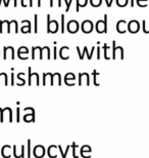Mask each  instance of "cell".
<instances>
[{
	"label": "cell",
	"instance_id": "d6986e66",
	"mask_svg": "<svg viewBox=\"0 0 149 158\" xmlns=\"http://www.w3.org/2000/svg\"><path fill=\"white\" fill-rule=\"evenodd\" d=\"M58 149V147L56 145H50L48 147V150H47V154L50 158H56L57 157V153H56V150Z\"/></svg>",
	"mask_w": 149,
	"mask_h": 158
},
{
	"label": "cell",
	"instance_id": "681fc988",
	"mask_svg": "<svg viewBox=\"0 0 149 158\" xmlns=\"http://www.w3.org/2000/svg\"><path fill=\"white\" fill-rule=\"evenodd\" d=\"M9 1H10V0H6V4L4 5L5 7H8V6H9Z\"/></svg>",
	"mask_w": 149,
	"mask_h": 158
},
{
	"label": "cell",
	"instance_id": "60d3db41",
	"mask_svg": "<svg viewBox=\"0 0 149 158\" xmlns=\"http://www.w3.org/2000/svg\"><path fill=\"white\" fill-rule=\"evenodd\" d=\"M20 112H21V109L18 108H17V112H15V114H17V122H20L21 120H20Z\"/></svg>",
	"mask_w": 149,
	"mask_h": 158
},
{
	"label": "cell",
	"instance_id": "bcb514c9",
	"mask_svg": "<svg viewBox=\"0 0 149 158\" xmlns=\"http://www.w3.org/2000/svg\"><path fill=\"white\" fill-rule=\"evenodd\" d=\"M97 59H100V47L97 46Z\"/></svg>",
	"mask_w": 149,
	"mask_h": 158
},
{
	"label": "cell",
	"instance_id": "52a82bcc",
	"mask_svg": "<svg viewBox=\"0 0 149 158\" xmlns=\"http://www.w3.org/2000/svg\"><path fill=\"white\" fill-rule=\"evenodd\" d=\"M94 50H95V46L92 47V48H91V52H90V53H89V52H88L87 46H85V47H84L83 52H81L80 47L77 46V52H78V53H79V59H80V60H83V59H84V56H85V55H87V58H88V60H92V58H93Z\"/></svg>",
	"mask_w": 149,
	"mask_h": 158
},
{
	"label": "cell",
	"instance_id": "603a6c76",
	"mask_svg": "<svg viewBox=\"0 0 149 158\" xmlns=\"http://www.w3.org/2000/svg\"><path fill=\"white\" fill-rule=\"evenodd\" d=\"M17 79L18 80V82L17 83V85H18V86H22V85L26 84V79H25V73H24V72L18 73L17 75Z\"/></svg>",
	"mask_w": 149,
	"mask_h": 158
},
{
	"label": "cell",
	"instance_id": "2e32d148",
	"mask_svg": "<svg viewBox=\"0 0 149 158\" xmlns=\"http://www.w3.org/2000/svg\"><path fill=\"white\" fill-rule=\"evenodd\" d=\"M45 58L47 60L51 59V52H50L49 46H44V47H42V49H41L40 60H43V59H45Z\"/></svg>",
	"mask_w": 149,
	"mask_h": 158
},
{
	"label": "cell",
	"instance_id": "6da1fadb",
	"mask_svg": "<svg viewBox=\"0 0 149 158\" xmlns=\"http://www.w3.org/2000/svg\"><path fill=\"white\" fill-rule=\"evenodd\" d=\"M59 30V24L56 20L50 19V14L47 15V33L48 34H55Z\"/></svg>",
	"mask_w": 149,
	"mask_h": 158
},
{
	"label": "cell",
	"instance_id": "ab89813d",
	"mask_svg": "<svg viewBox=\"0 0 149 158\" xmlns=\"http://www.w3.org/2000/svg\"><path fill=\"white\" fill-rule=\"evenodd\" d=\"M10 79H11L10 85H11V86H14V85H15V81H14V72H12L11 75H10Z\"/></svg>",
	"mask_w": 149,
	"mask_h": 158
},
{
	"label": "cell",
	"instance_id": "d4e9b609",
	"mask_svg": "<svg viewBox=\"0 0 149 158\" xmlns=\"http://www.w3.org/2000/svg\"><path fill=\"white\" fill-rule=\"evenodd\" d=\"M12 149H14V158H24L25 157V146H24V145L22 146V153L21 154H18V152H17V146H15V145L12 146Z\"/></svg>",
	"mask_w": 149,
	"mask_h": 158
},
{
	"label": "cell",
	"instance_id": "d590c367",
	"mask_svg": "<svg viewBox=\"0 0 149 158\" xmlns=\"http://www.w3.org/2000/svg\"><path fill=\"white\" fill-rule=\"evenodd\" d=\"M28 154H27V157L28 158H31V155H32V151H31V146H32V142L31 140H28Z\"/></svg>",
	"mask_w": 149,
	"mask_h": 158
},
{
	"label": "cell",
	"instance_id": "836d02e7",
	"mask_svg": "<svg viewBox=\"0 0 149 158\" xmlns=\"http://www.w3.org/2000/svg\"><path fill=\"white\" fill-rule=\"evenodd\" d=\"M116 4H118L120 7H125V6L128 4V0H116Z\"/></svg>",
	"mask_w": 149,
	"mask_h": 158
},
{
	"label": "cell",
	"instance_id": "4dcf8cb0",
	"mask_svg": "<svg viewBox=\"0 0 149 158\" xmlns=\"http://www.w3.org/2000/svg\"><path fill=\"white\" fill-rule=\"evenodd\" d=\"M98 75H99V73H98L96 70H94L93 73H92V76H93V80H94V85H96V86L99 85V83L97 82V76H98Z\"/></svg>",
	"mask_w": 149,
	"mask_h": 158
},
{
	"label": "cell",
	"instance_id": "8992f818",
	"mask_svg": "<svg viewBox=\"0 0 149 158\" xmlns=\"http://www.w3.org/2000/svg\"><path fill=\"white\" fill-rule=\"evenodd\" d=\"M24 112H29L24 115V120L26 122H35V109L32 107H26Z\"/></svg>",
	"mask_w": 149,
	"mask_h": 158
},
{
	"label": "cell",
	"instance_id": "ac0fdd59",
	"mask_svg": "<svg viewBox=\"0 0 149 158\" xmlns=\"http://www.w3.org/2000/svg\"><path fill=\"white\" fill-rule=\"evenodd\" d=\"M12 32H14L15 34L18 33V22L15 20H12L9 22V27H8V31L7 33L10 34Z\"/></svg>",
	"mask_w": 149,
	"mask_h": 158
},
{
	"label": "cell",
	"instance_id": "f1b7e54d",
	"mask_svg": "<svg viewBox=\"0 0 149 158\" xmlns=\"http://www.w3.org/2000/svg\"><path fill=\"white\" fill-rule=\"evenodd\" d=\"M89 2L93 7H99L101 3H102V0H89Z\"/></svg>",
	"mask_w": 149,
	"mask_h": 158
},
{
	"label": "cell",
	"instance_id": "484cf974",
	"mask_svg": "<svg viewBox=\"0 0 149 158\" xmlns=\"http://www.w3.org/2000/svg\"><path fill=\"white\" fill-rule=\"evenodd\" d=\"M5 85V86H7L8 85V77L6 73H0V85Z\"/></svg>",
	"mask_w": 149,
	"mask_h": 158
},
{
	"label": "cell",
	"instance_id": "cb8c5ba5",
	"mask_svg": "<svg viewBox=\"0 0 149 158\" xmlns=\"http://www.w3.org/2000/svg\"><path fill=\"white\" fill-rule=\"evenodd\" d=\"M88 2H89V0H77V5H76V11L79 12V11H80V8L81 7H85V6H87Z\"/></svg>",
	"mask_w": 149,
	"mask_h": 158
},
{
	"label": "cell",
	"instance_id": "ba28073f",
	"mask_svg": "<svg viewBox=\"0 0 149 158\" xmlns=\"http://www.w3.org/2000/svg\"><path fill=\"white\" fill-rule=\"evenodd\" d=\"M8 58L11 60L15 59L14 48L12 46H4V49H3V60H7Z\"/></svg>",
	"mask_w": 149,
	"mask_h": 158
},
{
	"label": "cell",
	"instance_id": "7402d4cb",
	"mask_svg": "<svg viewBox=\"0 0 149 158\" xmlns=\"http://www.w3.org/2000/svg\"><path fill=\"white\" fill-rule=\"evenodd\" d=\"M41 49H42V47H40V46H34L33 48H32V59L35 60V59L37 58V56H39V59H40Z\"/></svg>",
	"mask_w": 149,
	"mask_h": 158
},
{
	"label": "cell",
	"instance_id": "1f68e13d",
	"mask_svg": "<svg viewBox=\"0 0 149 158\" xmlns=\"http://www.w3.org/2000/svg\"><path fill=\"white\" fill-rule=\"evenodd\" d=\"M72 148H73V157H74V158H78L79 156L77 155V152H76V150H77V148H78V145L76 144L75 142L72 144Z\"/></svg>",
	"mask_w": 149,
	"mask_h": 158
},
{
	"label": "cell",
	"instance_id": "e0dca14e",
	"mask_svg": "<svg viewBox=\"0 0 149 158\" xmlns=\"http://www.w3.org/2000/svg\"><path fill=\"white\" fill-rule=\"evenodd\" d=\"M59 56L62 60H69V47L62 46L59 50Z\"/></svg>",
	"mask_w": 149,
	"mask_h": 158
},
{
	"label": "cell",
	"instance_id": "8d00e7d4",
	"mask_svg": "<svg viewBox=\"0 0 149 158\" xmlns=\"http://www.w3.org/2000/svg\"><path fill=\"white\" fill-rule=\"evenodd\" d=\"M65 14L61 15V17H60V20H61V33L65 34Z\"/></svg>",
	"mask_w": 149,
	"mask_h": 158
},
{
	"label": "cell",
	"instance_id": "74e56055",
	"mask_svg": "<svg viewBox=\"0 0 149 158\" xmlns=\"http://www.w3.org/2000/svg\"><path fill=\"white\" fill-rule=\"evenodd\" d=\"M29 6H30V7H33V6H34V0H29ZM37 6H38V7H41V0H37Z\"/></svg>",
	"mask_w": 149,
	"mask_h": 158
},
{
	"label": "cell",
	"instance_id": "277c9868",
	"mask_svg": "<svg viewBox=\"0 0 149 158\" xmlns=\"http://www.w3.org/2000/svg\"><path fill=\"white\" fill-rule=\"evenodd\" d=\"M29 70V76H28V85L29 86H32L34 84V81H35V84L36 85H40V80H39V75L37 73H32V68L29 67L28 68Z\"/></svg>",
	"mask_w": 149,
	"mask_h": 158
},
{
	"label": "cell",
	"instance_id": "f6af8a7d",
	"mask_svg": "<svg viewBox=\"0 0 149 158\" xmlns=\"http://www.w3.org/2000/svg\"><path fill=\"white\" fill-rule=\"evenodd\" d=\"M112 1H113V0H105L107 7H110V6H112Z\"/></svg>",
	"mask_w": 149,
	"mask_h": 158
},
{
	"label": "cell",
	"instance_id": "f907efd6",
	"mask_svg": "<svg viewBox=\"0 0 149 158\" xmlns=\"http://www.w3.org/2000/svg\"><path fill=\"white\" fill-rule=\"evenodd\" d=\"M2 1H4V5L6 4V0H0V6H1V2Z\"/></svg>",
	"mask_w": 149,
	"mask_h": 158
},
{
	"label": "cell",
	"instance_id": "4316f807",
	"mask_svg": "<svg viewBox=\"0 0 149 158\" xmlns=\"http://www.w3.org/2000/svg\"><path fill=\"white\" fill-rule=\"evenodd\" d=\"M21 32L23 34H29L32 33V24L30 25H25L21 28Z\"/></svg>",
	"mask_w": 149,
	"mask_h": 158
},
{
	"label": "cell",
	"instance_id": "9c48e42d",
	"mask_svg": "<svg viewBox=\"0 0 149 158\" xmlns=\"http://www.w3.org/2000/svg\"><path fill=\"white\" fill-rule=\"evenodd\" d=\"M139 30H140V24H139L138 21L132 20V21L129 22V24H128V31H129L130 33L135 34V33H137Z\"/></svg>",
	"mask_w": 149,
	"mask_h": 158
},
{
	"label": "cell",
	"instance_id": "ffe728a7",
	"mask_svg": "<svg viewBox=\"0 0 149 158\" xmlns=\"http://www.w3.org/2000/svg\"><path fill=\"white\" fill-rule=\"evenodd\" d=\"M55 81L57 82V85H58V86H60V85L62 84V82H61V76H60V74H59V73H54V74H52L51 86H53V85L55 84Z\"/></svg>",
	"mask_w": 149,
	"mask_h": 158
},
{
	"label": "cell",
	"instance_id": "5bb4252c",
	"mask_svg": "<svg viewBox=\"0 0 149 158\" xmlns=\"http://www.w3.org/2000/svg\"><path fill=\"white\" fill-rule=\"evenodd\" d=\"M116 30H118V32L120 34L126 33L127 31H128V25H127L126 21H124V20L119 21L118 24H116Z\"/></svg>",
	"mask_w": 149,
	"mask_h": 158
},
{
	"label": "cell",
	"instance_id": "8fae6325",
	"mask_svg": "<svg viewBox=\"0 0 149 158\" xmlns=\"http://www.w3.org/2000/svg\"><path fill=\"white\" fill-rule=\"evenodd\" d=\"M87 85L89 86L90 85V76L88 73H80L79 74V85L82 86V85Z\"/></svg>",
	"mask_w": 149,
	"mask_h": 158
},
{
	"label": "cell",
	"instance_id": "e575fe53",
	"mask_svg": "<svg viewBox=\"0 0 149 158\" xmlns=\"http://www.w3.org/2000/svg\"><path fill=\"white\" fill-rule=\"evenodd\" d=\"M65 12H69L73 3V0H65Z\"/></svg>",
	"mask_w": 149,
	"mask_h": 158
},
{
	"label": "cell",
	"instance_id": "b9f144b4",
	"mask_svg": "<svg viewBox=\"0 0 149 158\" xmlns=\"http://www.w3.org/2000/svg\"><path fill=\"white\" fill-rule=\"evenodd\" d=\"M4 121V117H3V109L0 108V122Z\"/></svg>",
	"mask_w": 149,
	"mask_h": 158
},
{
	"label": "cell",
	"instance_id": "d6a6232c",
	"mask_svg": "<svg viewBox=\"0 0 149 158\" xmlns=\"http://www.w3.org/2000/svg\"><path fill=\"white\" fill-rule=\"evenodd\" d=\"M55 3H57L58 7H61V0H50V7H53L55 5Z\"/></svg>",
	"mask_w": 149,
	"mask_h": 158
},
{
	"label": "cell",
	"instance_id": "f546056e",
	"mask_svg": "<svg viewBox=\"0 0 149 158\" xmlns=\"http://www.w3.org/2000/svg\"><path fill=\"white\" fill-rule=\"evenodd\" d=\"M34 33L35 34L38 33V15H34Z\"/></svg>",
	"mask_w": 149,
	"mask_h": 158
},
{
	"label": "cell",
	"instance_id": "30bf717a",
	"mask_svg": "<svg viewBox=\"0 0 149 158\" xmlns=\"http://www.w3.org/2000/svg\"><path fill=\"white\" fill-rule=\"evenodd\" d=\"M45 154H46V151L43 145H37V146L34 148L33 155L36 158H43L45 156Z\"/></svg>",
	"mask_w": 149,
	"mask_h": 158
},
{
	"label": "cell",
	"instance_id": "ee69618b",
	"mask_svg": "<svg viewBox=\"0 0 149 158\" xmlns=\"http://www.w3.org/2000/svg\"><path fill=\"white\" fill-rule=\"evenodd\" d=\"M30 24H31V22L29 20H23V21H22V25H23V26H25V25H30Z\"/></svg>",
	"mask_w": 149,
	"mask_h": 158
},
{
	"label": "cell",
	"instance_id": "c3c4849f",
	"mask_svg": "<svg viewBox=\"0 0 149 158\" xmlns=\"http://www.w3.org/2000/svg\"><path fill=\"white\" fill-rule=\"evenodd\" d=\"M14 7H17L18 6V0H14Z\"/></svg>",
	"mask_w": 149,
	"mask_h": 158
},
{
	"label": "cell",
	"instance_id": "83f0119b",
	"mask_svg": "<svg viewBox=\"0 0 149 158\" xmlns=\"http://www.w3.org/2000/svg\"><path fill=\"white\" fill-rule=\"evenodd\" d=\"M103 49H104V59L105 60H109L110 56H109V50H110V47L107 46V44L105 43L103 45Z\"/></svg>",
	"mask_w": 149,
	"mask_h": 158
},
{
	"label": "cell",
	"instance_id": "7dc6e473",
	"mask_svg": "<svg viewBox=\"0 0 149 158\" xmlns=\"http://www.w3.org/2000/svg\"><path fill=\"white\" fill-rule=\"evenodd\" d=\"M21 5L23 6V7H27V4H26V1L25 0H21Z\"/></svg>",
	"mask_w": 149,
	"mask_h": 158
},
{
	"label": "cell",
	"instance_id": "7c38bea8",
	"mask_svg": "<svg viewBox=\"0 0 149 158\" xmlns=\"http://www.w3.org/2000/svg\"><path fill=\"white\" fill-rule=\"evenodd\" d=\"M91 147L89 145H83L81 148H80V155L83 157V158H90L91 155L89 153H91Z\"/></svg>",
	"mask_w": 149,
	"mask_h": 158
},
{
	"label": "cell",
	"instance_id": "7a4b0ae2",
	"mask_svg": "<svg viewBox=\"0 0 149 158\" xmlns=\"http://www.w3.org/2000/svg\"><path fill=\"white\" fill-rule=\"evenodd\" d=\"M96 32L99 34L107 33V15H104L103 20H99L95 25Z\"/></svg>",
	"mask_w": 149,
	"mask_h": 158
},
{
	"label": "cell",
	"instance_id": "5b68a950",
	"mask_svg": "<svg viewBox=\"0 0 149 158\" xmlns=\"http://www.w3.org/2000/svg\"><path fill=\"white\" fill-rule=\"evenodd\" d=\"M79 29H80V24L76 20H71L66 25V30L71 34H76L79 31Z\"/></svg>",
	"mask_w": 149,
	"mask_h": 158
},
{
	"label": "cell",
	"instance_id": "4fadbf2b",
	"mask_svg": "<svg viewBox=\"0 0 149 158\" xmlns=\"http://www.w3.org/2000/svg\"><path fill=\"white\" fill-rule=\"evenodd\" d=\"M28 55H29V49L27 46H21L18 49V56L21 60H28Z\"/></svg>",
	"mask_w": 149,
	"mask_h": 158
},
{
	"label": "cell",
	"instance_id": "44dd1931",
	"mask_svg": "<svg viewBox=\"0 0 149 158\" xmlns=\"http://www.w3.org/2000/svg\"><path fill=\"white\" fill-rule=\"evenodd\" d=\"M8 27H9V21L7 20L0 21V34H2L5 30L8 31Z\"/></svg>",
	"mask_w": 149,
	"mask_h": 158
},
{
	"label": "cell",
	"instance_id": "9a60e30c",
	"mask_svg": "<svg viewBox=\"0 0 149 158\" xmlns=\"http://www.w3.org/2000/svg\"><path fill=\"white\" fill-rule=\"evenodd\" d=\"M75 80H76V76L74 73H66L65 76V83L69 86H73L75 85Z\"/></svg>",
	"mask_w": 149,
	"mask_h": 158
},
{
	"label": "cell",
	"instance_id": "3957f363",
	"mask_svg": "<svg viewBox=\"0 0 149 158\" xmlns=\"http://www.w3.org/2000/svg\"><path fill=\"white\" fill-rule=\"evenodd\" d=\"M80 27H81V31L84 34H90L92 31H93L94 25H93V23H92V21L85 20L84 22H82Z\"/></svg>",
	"mask_w": 149,
	"mask_h": 158
},
{
	"label": "cell",
	"instance_id": "7bdbcfd3",
	"mask_svg": "<svg viewBox=\"0 0 149 158\" xmlns=\"http://www.w3.org/2000/svg\"><path fill=\"white\" fill-rule=\"evenodd\" d=\"M53 59L56 60L57 59V47L54 46V55H53Z\"/></svg>",
	"mask_w": 149,
	"mask_h": 158
},
{
	"label": "cell",
	"instance_id": "f35d334b",
	"mask_svg": "<svg viewBox=\"0 0 149 158\" xmlns=\"http://www.w3.org/2000/svg\"><path fill=\"white\" fill-rule=\"evenodd\" d=\"M71 147H72V145H68L65 148V151L63 152V154L61 155V158H66V155H68V153H69V150L71 149Z\"/></svg>",
	"mask_w": 149,
	"mask_h": 158
}]
</instances>
